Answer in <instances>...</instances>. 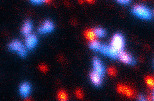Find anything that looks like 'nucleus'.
Masks as SVG:
<instances>
[{
  "mask_svg": "<svg viewBox=\"0 0 154 101\" xmlns=\"http://www.w3.org/2000/svg\"><path fill=\"white\" fill-rule=\"evenodd\" d=\"M133 13L137 17L143 18V19H149L151 17L150 11L145 7L140 5H135L132 9Z\"/></svg>",
  "mask_w": 154,
  "mask_h": 101,
  "instance_id": "obj_1",
  "label": "nucleus"
},
{
  "mask_svg": "<svg viewBox=\"0 0 154 101\" xmlns=\"http://www.w3.org/2000/svg\"><path fill=\"white\" fill-rule=\"evenodd\" d=\"M111 47L119 52L121 51L124 47V39L122 35L120 34L114 35L111 42Z\"/></svg>",
  "mask_w": 154,
  "mask_h": 101,
  "instance_id": "obj_2",
  "label": "nucleus"
},
{
  "mask_svg": "<svg viewBox=\"0 0 154 101\" xmlns=\"http://www.w3.org/2000/svg\"><path fill=\"white\" fill-rule=\"evenodd\" d=\"M10 50L12 51H17L18 54L21 57H25L27 55L26 49L23 46L22 44L18 40H15L12 42L9 45Z\"/></svg>",
  "mask_w": 154,
  "mask_h": 101,
  "instance_id": "obj_3",
  "label": "nucleus"
},
{
  "mask_svg": "<svg viewBox=\"0 0 154 101\" xmlns=\"http://www.w3.org/2000/svg\"><path fill=\"white\" fill-rule=\"evenodd\" d=\"M117 90L118 92L125 95L128 97H133L135 95L133 89H132L130 87L123 84H119L117 86Z\"/></svg>",
  "mask_w": 154,
  "mask_h": 101,
  "instance_id": "obj_4",
  "label": "nucleus"
},
{
  "mask_svg": "<svg viewBox=\"0 0 154 101\" xmlns=\"http://www.w3.org/2000/svg\"><path fill=\"white\" fill-rule=\"evenodd\" d=\"M54 28V25L52 21L47 20L42 24V26L39 29L40 33H50Z\"/></svg>",
  "mask_w": 154,
  "mask_h": 101,
  "instance_id": "obj_5",
  "label": "nucleus"
},
{
  "mask_svg": "<svg viewBox=\"0 0 154 101\" xmlns=\"http://www.w3.org/2000/svg\"><path fill=\"white\" fill-rule=\"evenodd\" d=\"M26 47L29 50L34 48L37 44V38L33 35H29L27 36L26 38Z\"/></svg>",
  "mask_w": 154,
  "mask_h": 101,
  "instance_id": "obj_6",
  "label": "nucleus"
},
{
  "mask_svg": "<svg viewBox=\"0 0 154 101\" xmlns=\"http://www.w3.org/2000/svg\"><path fill=\"white\" fill-rule=\"evenodd\" d=\"M118 57L119 58L120 60H121V62L123 63L132 64V63H133V62H134L133 58H132L128 53L125 52V51H120L119 52Z\"/></svg>",
  "mask_w": 154,
  "mask_h": 101,
  "instance_id": "obj_7",
  "label": "nucleus"
},
{
  "mask_svg": "<svg viewBox=\"0 0 154 101\" xmlns=\"http://www.w3.org/2000/svg\"><path fill=\"white\" fill-rule=\"evenodd\" d=\"M93 67L94 71L99 73L101 76L104 73V67L100 60L98 58H94L93 59Z\"/></svg>",
  "mask_w": 154,
  "mask_h": 101,
  "instance_id": "obj_8",
  "label": "nucleus"
},
{
  "mask_svg": "<svg viewBox=\"0 0 154 101\" xmlns=\"http://www.w3.org/2000/svg\"><path fill=\"white\" fill-rule=\"evenodd\" d=\"M90 79L91 82L96 86H99L101 84V75L95 72L94 70L90 73Z\"/></svg>",
  "mask_w": 154,
  "mask_h": 101,
  "instance_id": "obj_9",
  "label": "nucleus"
},
{
  "mask_svg": "<svg viewBox=\"0 0 154 101\" xmlns=\"http://www.w3.org/2000/svg\"><path fill=\"white\" fill-rule=\"evenodd\" d=\"M31 91V87L30 84L28 83H23V84H21L20 88V92L21 95L23 97H27V96H29L30 93Z\"/></svg>",
  "mask_w": 154,
  "mask_h": 101,
  "instance_id": "obj_10",
  "label": "nucleus"
},
{
  "mask_svg": "<svg viewBox=\"0 0 154 101\" xmlns=\"http://www.w3.org/2000/svg\"><path fill=\"white\" fill-rule=\"evenodd\" d=\"M32 29V24L30 21H27L24 23L23 26L21 28V32L25 35H29L30 34L31 31Z\"/></svg>",
  "mask_w": 154,
  "mask_h": 101,
  "instance_id": "obj_11",
  "label": "nucleus"
},
{
  "mask_svg": "<svg viewBox=\"0 0 154 101\" xmlns=\"http://www.w3.org/2000/svg\"><path fill=\"white\" fill-rule=\"evenodd\" d=\"M84 36L90 42L95 40L97 38V35H96V33H95L94 30H86L84 32Z\"/></svg>",
  "mask_w": 154,
  "mask_h": 101,
  "instance_id": "obj_12",
  "label": "nucleus"
},
{
  "mask_svg": "<svg viewBox=\"0 0 154 101\" xmlns=\"http://www.w3.org/2000/svg\"><path fill=\"white\" fill-rule=\"evenodd\" d=\"M145 81L148 87L151 89H154V78L151 75H148L145 79Z\"/></svg>",
  "mask_w": 154,
  "mask_h": 101,
  "instance_id": "obj_13",
  "label": "nucleus"
},
{
  "mask_svg": "<svg viewBox=\"0 0 154 101\" xmlns=\"http://www.w3.org/2000/svg\"><path fill=\"white\" fill-rule=\"evenodd\" d=\"M90 47L94 50H100V48L101 47V45L100 43L97 41L96 40L90 42Z\"/></svg>",
  "mask_w": 154,
  "mask_h": 101,
  "instance_id": "obj_14",
  "label": "nucleus"
},
{
  "mask_svg": "<svg viewBox=\"0 0 154 101\" xmlns=\"http://www.w3.org/2000/svg\"><path fill=\"white\" fill-rule=\"evenodd\" d=\"M57 97H58V100H62V101L66 100H67V99H68V96H67V94L66 93V92L64 91V90H60L59 92L58 93Z\"/></svg>",
  "mask_w": 154,
  "mask_h": 101,
  "instance_id": "obj_15",
  "label": "nucleus"
},
{
  "mask_svg": "<svg viewBox=\"0 0 154 101\" xmlns=\"http://www.w3.org/2000/svg\"><path fill=\"white\" fill-rule=\"evenodd\" d=\"M94 31L96 33V35H97V36H100V37H102V36H104L105 35V31L102 28H95L94 30Z\"/></svg>",
  "mask_w": 154,
  "mask_h": 101,
  "instance_id": "obj_16",
  "label": "nucleus"
},
{
  "mask_svg": "<svg viewBox=\"0 0 154 101\" xmlns=\"http://www.w3.org/2000/svg\"><path fill=\"white\" fill-rule=\"evenodd\" d=\"M108 72L111 76H115L117 73L116 70L114 68V67H110L108 70Z\"/></svg>",
  "mask_w": 154,
  "mask_h": 101,
  "instance_id": "obj_17",
  "label": "nucleus"
},
{
  "mask_svg": "<svg viewBox=\"0 0 154 101\" xmlns=\"http://www.w3.org/2000/svg\"><path fill=\"white\" fill-rule=\"evenodd\" d=\"M76 96L79 98V99H82V98L83 97L82 91L81 90H80V89L76 90Z\"/></svg>",
  "mask_w": 154,
  "mask_h": 101,
  "instance_id": "obj_18",
  "label": "nucleus"
},
{
  "mask_svg": "<svg viewBox=\"0 0 154 101\" xmlns=\"http://www.w3.org/2000/svg\"><path fill=\"white\" fill-rule=\"evenodd\" d=\"M119 3L121 4H124V5H127L130 3V0H117Z\"/></svg>",
  "mask_w": 154,
  "mask_h": 101,
  "instance_id": "obj_19",
  "label": "nucleus"
},
{
  "mask_svg": "<svg viewBox=\"0 0 154 101\" xmlns=\"http://www.w3.org/2000/svg\"><path fill=\"white\" fill-rule=\"evenodd\" d=\"M31 1H32L33 3H35V4H40L42 2H43L42 0H30Z\"/></svg>",
  "mask_w": 154,
  "mask_h": 101,
  "instance_id": "obj_20",
  "label": "nucleus"
},
{
  "mask_svg": "<svg viewBox=\"0 0 154 101\" xmlns=\"http://www.w3.org/2000/svg\"><path fill=\"white\" fill-rule=\"evenodd\" d=\"M40 69H41L42 71H44V72L47 71V67H46L45 65H40Z\"/></svg>",
  "mask_w": 154,
  "mask_h": 101,
  "instance_id": "obj_21",
  "label": "nucleus"
},
{
  "mask_svg": "<svg viewBox=\"0 0 154 101\" xmlns=\"http://www.w3.org/2000/svg\"><path fill=\"white\" fill-rule=\"evenodd\" d=\"M86 1H88L89 3H93L95 0H86Z\"/></svg>",
  "mask_w": 154,
  "mask_h": 101,
  "instance_id": "obj_22",
  "label": "nucleus"
},
{
  "mask_svg": "<svg viewBox=\"0 0 154 101\" xmlns=\"http://www.w3.org/2000/svg\"><path fill=\"white\" fill-rule=\"evenodd\" d=\"M43 2L47 3H50L51 1V0H42Z\"/></svg>",
  "mask_w": 154,
  "mask_h": 101,
  "instance_id": "obj_23",
  "label": "nucleus"
},
{
  "mask_svg": "<svg viewBox=\"0 0 154 101\" xmlns=\"http://www.w3.org/2000/svg\"><path fill=\"white\" fill-rule=\"evenodd\" d=\"M153 99H154V94H153Z\"/></svg>",
  "mask_w": 154,
  "mask_h": 101,
  "instance_id": "obj_24",
  "label": "nucleus"
}]
</instances>
